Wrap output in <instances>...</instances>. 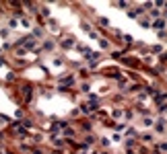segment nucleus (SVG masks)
<instances>
[{
  "label": "nucleus",
  "mask_w": 167,
  "mask_h": 154,
  "mask_svg": "<svg viewBox=\"0 0 167 154\" xmlns=\"http://www.w3.org/2000/svg\"><path fill=\"white\" fill-rule=\"evenodd\" d=\"M74 87V76L72 74H68V76H60V90H66V88Z\"/></svg>",
  "instance_id": "obj_1"
},
{
  "label": "nucleus",
  "mask_w": 167,
  "mask_h": 154,
  "mask_svg": "<svg viewBox=\"0 0 167 154\" xmlns=\"http://www.w3.org/2000/svg\"><path fill=\"white\" fill-rule=\"evenodd\" d=\"M19 43H23V49L27 52V49H37V41L33 39V37H23V39H19Z\"/></svg>",
  "instance_id": "obj_2"
},
{
  "label": "nucleus",
  "mask_w": 167,
  "mask_h": 154,
  "mask_svg": "<svg viewBox=\"0 0 167 154\" xmlns=\"http://www.w3.org/2000/svg\"><path fill=\"white\" fill-rule=\"evenodd\" d=\"M155 132H157V134H165V119H163V117L155 123Z\"/></svg>",
  "instance_id": "obj_3"
},
{
  "label": "nucleus",
  "mask_w": 167,
  "mask_h": 154,
  "mask_svg": "<svg viewBox=\"0 0 167 154\" xmlns=\"http://www.w3.org/2000/svg\"><path fill=\"white\" fill-rule=\"evenodd\" d=\"M72 45H74V39H72V37H66V39L60 41V47H62V49H70Z\"/></svg>",
  "instance_id": "obj_4"
},
{
  "label": "nucleus",
  "mask_w": 167,
  "mask_h": 154,
  "mask_svg": "<svg viewBox=\"0 0 167 154\" xmlns=\"http://www.w3.org/2000/svg\"><path fill=\"white\" fill-rule=\"evenodd\" d=\"M13 132H14V134H19V136H27V129L23 127V123H14Z\"/></svg>",
  "instance_id": "obj_5"
},
{
  "label": "nucleus",
  "mask_w": 167,
  "mask_h": 154,
  "mask_svg": "<svg viewBox=\"0 0 167 154\" xmlns=\"http://www.w3.org/2000/svg\"><path fill=\"white\" fill-rule=\"evenodd\" d=\"M155 103H157L159 107H165V93H157L155 94Z\"/></svg>",
  "instance_id": "obj_6"
},
{
  "label": "nucleus",
  "mask_w": 167,
  "mask_h": 154,
  "mask_svg": "<svg viewBox=\"0 0 167 154\" xmlns=\"http://www.w3.org/2000/svg\"><path fill=\"white\" fill-rule=\"evenodd\" d=\"M153 27L157 29V31H165V19H157L153 23Z\"/></svg>",
  "instance_id": "obj_7"
},
{
  "label": "nucleus",
  "mask_w": 167,
  "mask_h": 154,
  "mask_svg": "<svg viewBox=\"0 0 167 154\" xmlns=\"http://www.w3.org/2000/svg\"><path fill=\"white\" fill-rule=\"evenodd\" d=\"M95 111V107H91V105H87V103H83L81 105V113H85V115H91Z\"/></svg>",
  "instance_id": "obj_8"
},
{
  "label": "nucleus",
  "mask_w": 167,
  "mask_h": 154,
  "mask_svg": "<svg viewBox=\"0 0 167 154\" xmlns=\"http://www.w3.org/2000/svg\"><path fill=\"white\" fill-rule=\"evenodd\" d=\"M89 105H91V107H97V105H99V97L95 93L89 94Z\"/></svg>",
  "instance_id": "obj_9"
},
{
  "label": "nucleus",
  "mask_w": 167,
  "mask_h": 154,
  "mask_svg": "<svg viewBox=\"0 0 167 154\" xmlns=\"http://www.w3.org/2000/svg\"><path fill=\"white\" fill-rule=\"evenodd\" d=\"M77 49L81 52V54H85V56H89V54H91V52H89V47L85 45V43H77Z\"/></svg>",
  "instance_id": "obj_10"
},
{
  "label": "nucleus",
  "mask_w": 167,
  "mask_h": 154,
  "mask_svg": "<svg viewBox=\"0 0 167 154\" xmlns=\"http://www.w3.org/2000/svg\"><path fill=\"white\" fill-rule=\"evenodd\" d=\"M31 37H43V29L42 27H33V35H31Z\"/></svg>",
  "instance_id": "obj_11"
},
{
  "label": "nucleus",
  "mask_w": 167,
  "mask_h": 154,
  "mask_svg": "<svg viewBox=\"0 0 167 154\" xmlns=\"http://www.w3.org/2000/svg\"><path fill=\"white\" fill-rule=\"evenodd\" d=\"M42 45H43V49H46V52H52V49H54V41H43V43H42Z\"/></svg>",
  "instance_id": "obj_12"
},
{
  "label": "nucleus",
  "mask_w": 167,
  "mask_h": 154,
  "mask_svg": "<svg viewBox=\"0 0 167 154\" xmlns=\"http://www.w3.org/2000/svg\"><path fill=\"white\" fill-rule=\"evenodd\" d=\"M64 136H68V138H72V136H74V129H72L70 125H66V127H64Z\"/></svg>",
  "instance_id": "obj_13"
},
{
  "label": "nucleus",
  "mask_w": 167,
  "mask_h": 154,
  "mask_svg": "<svg viewBox=\"0 0 167 154\" xmlns=\"http://www.w3.org/2000/svg\"><path fill=\"white\" fill-rule=\"evenodd\" d=\"M122 109H113V111H111V117H116V119H120V117H122Z\"/></svg>",
  "instance_id": "obj_14"
},
{
  "label": "nucleus",
  "mask_w": 167,
  "mask_h": 154,
  "mask_svg": "<svg viewBox=\"0 0 167 154\" xmlns=\"http://www.w3.org/2000/svg\"><path fill=\"white\" fill-rule=\"evenodd\" d=\"M151 17H153V19H159V17H161V19H165V17H163V14L157 10V8H153V10H151Z\"/></svg>",
  "instance_id": "obj_15"
},
{
  "label": "nucleus",
  "mask_w": 167,
  "mask_h": 154,
  "mask_svg": "<svg viewBox=\"0 0 167 154\" xmlns=\"http://www.w3.org/2000/svg\"><path fill=\"white\" fill-rule=\"evenodd\" d=\"M124 64H128V66H138V62L134 60V58H126V60H124Z\"/></svg>",
  "instance_id": "obj_16"
},
{
  "label": "nucleus",
  "mask_w": 167,
  "mask_h": 154,
  "mask_svg": "<svg viewBox=\"0 0 167 154\" xmlns=\"http://www.w3.org/2000/svg\"><path fill=\"white\" fill-rule=\"evenodd\" d=\"M138 10H128V17H130V19H138Z\"/></svg>",
  "instance_id": "obj_17"
},
{
  "label": "nucleus",
  "mask_w": 167,
  "mask_h": 154,
  "mask_svg": "<svg viewBox=\"0 0 167 154\" xmlns=\"http://www.w3.org/2000/svg\"><path fill=\"white\" fill-rule=\"evenodd\" d=\"M54 146L56 148H64V138L62 140H54Z\"/></svg>",
  "instance_id": "obj_18"
},
{
  "label": "nucleus",
  "mask_w": 167,
  "mask_h": 154,
  "mask_svg": "<svg viewBox=\"0 0 167 154\" xmlns=\"http://www.w3.org/2000/svg\"><path fill=\"white\" fill-rule=\"evenodd\" d=\"M21 23L25 25V27H29V25H31V19H29V17H23V19H21Z\"/></svg>",
  "instance_id": "obj_19"
},
{
  "label": "nucleus",
  "mask_w": 167,
  "mask_h": 154,
  "mask_svg": "<svg viewBox=\"0 0 167 154\" xmlns=\"http://www.w3.org/2000/svg\"><path fill=\"white\" fill-rule=\"evenodd\" d=\"M140 25H142V27H149V25H151V21L142 17V19H140Z\"/></svg>",
  "instance_id": "obj_20"
},
{
  "label": "nucleus",
  "mask_w": 167,
  "mask_h": 154,
  "mask_svg": "<svg viewBox=\"0 0 167 154\" xmlns=\"http://www.w3.org/2000/svg\"><path fill=\"white\" fill-rule=\"evenodd\" d=\"M153 52H155V54H163V45H155Z\"/></svg>",
  "instance_id": "obj_21"
},
{
  "label": "nucleus",
  "mask_w": 167,
  "mask_h": 154,
  "mask_svg": "<svg viewBox=\"0 0 167 154\" xmlns=\"http://www.w3.org/2000/svg\"><path fill=\"white\" fill-rule=\"evenodd\" d=\"M89 37H93V39H99V33H97V31H93V29H91V31H89Z\"/></svg>",
  "instance_id": "obj_22"
},
{
  "label": "nucleus",
  "mask_w": 167,
  "mask_h": 154,
  "mask_svg": "<svg viewBox=\"0 0 167 154\" xmlns=\"http://www.w3.org/2000/svg\"><path fill=\"white\" fill-rule=\"evenodd\" d=\"M157 152H165V144H163V142L157 144Z\"/></svg>",
  "instance_id": "obj_23"
},
{
  "label": "nucleus",
  "mask_w": 167,
  "mask_h": 154,
  "mask_svg": "<svg viewBox=\"0 0 167 154\" xmlns=\"http://www.w3.org/2000/svg\"><path fill=\"white\" fill-rule=\"evenodd\" d=\"M116 6H120V8H128V2H116Z\"/></svg>",
  "instance_id": "obj_24"
},
{
  "label": "nucleus",
  "mask_w": 167,
  "mask_h": 154,
  "mask_svg": "<svg viewBox=\"0 0 167 154\" xmlns=\"http://www.w3.org/2000/svg\"><path fill=\"white\" fill-rule=\"evenodd\" d=\"M14 78H17V76H14V72H10V74H8V76H6V80H8V82H13Z\"/></svg>",
  "instance_id": "obj_25"
},
{
  "label": "nucleus",
  "mask_w": 167,
  "mask_h": 154,
  "mask_svg": "<svg viewBox=\"0 0 167 154\" xmlns=\"http://www.w3.org/2000/svg\"><path fill=\"white\" fill-rule=\"evenodd\" d=\"M113 129H116V132H124L126 127H124V125H120V123H118V125H113Z\"/></svg>",
  "instance_id": "obj_26"
},
{
  "label": "nucleus",
  "mask_w": 167,
  "mask_h": 154,
  "mask_svg": "<svg viewBox=\"0 0 167 154\" xmlns=\"http://www.w3.org/2000/svg\"><path fill=\"white\" fill-rule=\"evenodd\" d=\"M99 43H101V47H103V49H107V47H109V43H107V41H105V39H101V41H99Z\"/></svg>",
  "instance_id": "obj_27"
},
{
  "label": "nucleus",
  "mask_w": 167,
  "mask_h": 154,
  "mask_svg": "<svg viewBox=\"0 0 167 154\" xmlns=\"http://www.w3.org/2000/svg\"><path fill=\"white\" fill-rule=\"evenodd\" d=\"M128 136H136V129H134V127H128Z\"/></svg>",
  "instance_id": "obj_28"
},
{
  "label": "nucleus",
  "mask_w": 167,
  "mask_h": 154,
  "mask_svg": "<svg viewBox=\"0 0 167 154\" xmlns=\"http://www.w3.org/2000/svg\"><path fill=\"white\" fill-rule=\"evenodd\" d=\"M8 25H10V27L14 29V27H17V19H10V21H8Z\"/></svg>",
  "instance_id": "obj_29"
},
{
  "label": "nucleus",
  "mask_w": 167,
  "mask_h": 154,
  "mask_svg": "<svg viewBox=\"0 0 167 154\" xmlns=\"http://www.w3.org/2000/svg\"><path fill=\"white\" fill-rule=\"evenodd\" d=\"M142 140H145V142H151V140H153V138H151V136H149V134H142Z\"/></svg>",
  "instance_id": "obj_30"
},
{
  "label": "nucleus",
  "mask_w": 167,
  "mask_h": 154,
  "mask_svg": "<svg viewBox=\"0 0 167 154\" xmlns=\"http://www.w3.org/2000/svg\"><path fill=\"white\" fill-rule=\"evenodd\" d=\"M0 121H2V123H8V117L6 115H0Z\"/></svg>",
  "instance_id": "obj_31"
},
{
  "label": "nucleus",
  "mask_w": 167,
  "mask_h": 154,
  "mask_svg": "<svg viewBox=\"0 0 167 154\" xmlns=\"http://www.w3.org/2000/svg\"><path fill=\"white\" fill-rule=\"evenodd\" d=\"M0 66H6V60H4V58H0Z\"/></svg>",
  "instance_id": "obj_32"
},
{
  "label": "nucleus",
  "mask_w": 167,
  "mask_h": 154,
  "mask_svg": "<svg viewBox=\"0 0 167 154\" xmlns=\"http://www.w3.org/2000/svg\"><path fill=\"white\" fill-rule=\"evenodd\" d=\"M95 154H97V152H95Z\"/></svg>",
  "instance_id": "obj_33"
}]
</instances>
